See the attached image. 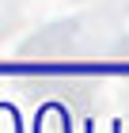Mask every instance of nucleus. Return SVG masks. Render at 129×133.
I'll return each mask as SVG.
<instances>
[{
  "mask_svg": "<svg viewBox=\"0 0 129 133\" xmlns=\"http://www.w3.org/2000/svg\"><path fill=\"white\" fill-rule=\"evenodd\" d=\"M38 133H65V114L50 107V110L42 114V122H38Z\"/></svg>",
  "mask_w": 129,
  "mask_h": 133,
  "instance_id": "1",
  "label": "nucleus"
}]
</instances>
